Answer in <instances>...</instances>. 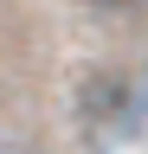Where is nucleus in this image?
<instances>
[{
    "label": "nucleus",
    "mask_w": 148,
    "mask_h": 154,
    "mask_svg": "<svg viewBox=\"0 0 148 154\" xmlns=\"http://www.w3.org/2000/svg\"><path fill=\"white\" fill-rule=\"evenodd\" d=\"M0 154H32V148H20V141H0Z\"/></svg>",
    "instance_id": "nucleus-1"
},
{
    "label": "nucleus",
    "mask_w": 148,
    "mask_h": 154,
    "mask_svg": "<svg viewBox=\"0 0 148 154\" xmlns=\"http://www.w3.org/2000/svg\"><path fill=\"white\" fill-rule=\"evenodd\" d=\"M97 7H122V0H97Z\"/></svg>",
    "instance_id": "nucleus-2"
}]
</instances>
